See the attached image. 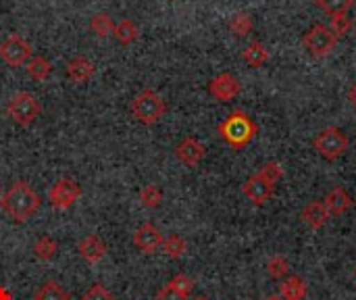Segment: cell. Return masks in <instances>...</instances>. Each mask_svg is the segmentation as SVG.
<instances>
[{
    "instance_id": "cell-1",
    "label": "cell",
    "mask_w": 356,
    "mask_h": 300,
    "mask_svg": "<svg viewBox=\"0 0 356 300\" xmlns=\"http://www.w3.org/2000/svg\"><path fill=\"white\" fill-rule=\"evenodd\" d=\"M40 205H42L40 194L33 188H29L25 182H21V180H17L15 184H10V188L0 198V207L4 209V213L15 223L29 221L38 213Z\"/></svg>"
},
{
    "instance_id": "cell-2",
    "label": "cell",
    "mask_w": 356,
    "mask_h": 300,
    "mask_svg": "<svg viewBox=\"0 0 356 300\" xmlns=\"http://www.w3.org/2000/svg\"><path fill=\"white\" fill-rule=\"evenodd\" d=\"M257 132H259L257 123H254L244 111H234V113H229V115L217 125L219 138H221L227 146H232L234 150L246 148V146L254 140Z\"/></svg>"
},
{
    "instance_id": "cell-3",
    "label": "cell",
    "mask_w": 356,
    "mask_h": 300,
    "mask_svg": "<svg viewBox=\"0 0 356 300\" xmlns=\"http://www.w3.org/2000/svg\"><path fill=\"white\" fill-rule=\"evenodd\" d=\"M348 146L350 140L338 125H330L313 138V148L325 161H338L348 150Z\"/></svg>"
},
{
    "instance_id": "cell-4",
    "label": "cell",
    "mask_w": 356,
    "mask_h": 300,
    "mask_svg": "<svg viewBox=\"0 0 356 300\" xmlns=\"http://www.w3.org/2000/svg\"><path fill=\"white\" fill-rule=\"evenodd\" d=\"M42 113V106L38 102V98L29 92H17L8 98L6 102V115L10 117L13 123L27 127L31 125Z\"/></svg>"
},
{
    "instance_id": "cell-5",
    "label": "cell",
    "mask_w": 356,
    "mask_h": 300,
    "mask_svg": "<svg viewBox=\"0 0 356 300\" xmlns=\"http://www.w3.org/2000/svg\"><path fill=\"white\" fill-rule=\"evenodd\" d=\"M165 111H167V104L154 90H142L131 102V113L142 125L159 123Z\"/></svg>"
},
{
    "instance_id": "cell-6",
    "label": "cell",
    "mask_w": 356,
    "mask_h": 300,
    "mask_svg": "<svg viewBox=\"0 0 356 300\" xmlns=\"http://www.w3.org/2000/svg\"><path fill=\"white\" fill-rule=\"evenodd\" d=\"M338 44V38L332 33L330 25H323V23H317L313 25L305 35H302V48L315 56V58H323L327 56Z\"/></svg>"
},
{
    "instance_id": "cell-7",
    "label": "cell",
    "mask_w": 356,
    "mask_h": 300,
    "mask_svg": "<svg viewBox=\"0 0 356 300\" xmlns=\"http://www.w3.org/2000/svg\"><path fill=\"white\" fill-rule=\"evenodd\" d=\"M79 194H81L79 184L71 177H63V180H56L52 188L48 190V203L56 211H67L77 203Z\"/></svg>"
},
{
    "instance_id": "cell-8",
    "label": "cell",
    "mask_w": 356,
    "mask_h": 300,
    "mask_svg": "<svg viewBox=\"0 0 356 300\" xmlns=\"http://www.w3.org/2000/svg\"><path fill=\"white\" fill-rule=\"evenodd\" d=\"M29 56H31V48L19 33H10L0 44V58L8 67H23Z\"/></svg>"
},
{
    "instance_id": "cell-9",
    "label": "cell",
    "mask_w": 356,
    "mask_h": 300,
    "mask_svg": "<svg viewBox=\"0 0 356 300\" xmlns=\"http://www.w3.org/2000/svg\"><path fill=\"white\" fill-rule=\"evenodd\" d=\"M240 92H242V84H240V79H238L234 73H229V71H223V73L215 75V77L209 81V94H211L215 100H219V102H229V100H234Z\"/></svg>"
},
{
    "instance_id": "cell-10",
    "label": "cell",
    "mask_w": 356,
    "mask_h": 300,
    "mask_svg": "<svg viewBox=\"0 0 356 300\" xmlns=\"http://www.w3.org/2000/svg\"><path fill=\"white\" fill-rule=\"evenodd\" d=\"M163 240H165V238H163L161 230H159L156 226H152L150 221L142 223V226L136 230V234H134V244L138 246V251H140L142 255H152V253H156V251L161 248Z\"/></svg>"
},
{
    "instance_id": "cell-11",
    "label": "cell",
    "mask_w": 356,
    "mask_h": 300,
    "mask_svg": "<svg viewBox=\"0 0 356 300\" xmlns=\"http://www.w3.org/2000/svg\"><path fill=\"white\" fill-rule=\"evenodd\" d=\"M207 155V148L200 140L192 138V136H186L181 142H177L175 146V157L179 163H184L186 167H196Z\"/></svg>"
},
{
    "instance_id": "cell-12",
    "label": "cell",
    "mask_w": 356,
    "mask_h": 300,
    "mask_svg": "<svg viewBox=\"0 0 356 300\" xmlns=\"http://www.w3.org/2000/svg\"><path fill=\"white\" fill-rule=\"evenodd\" d=\"M273 190H275V186H271V184H269L267 180H263L259 173L250 175V177L242 184V194H244L252 205H257V207L265 205V203L271 198Z\"/></svg>"
},
{
    "instance_id": "cell-13",
    "label": "cell",
    "mask_w": 356,
    "mask_h": 300,
    "mask_svg": "<svg viewBox=\"0 0 356 300\" xmlns=\"http://www.w3.org/2000/svg\"><path fill=\"white\" fill-rule=\"evenodd\" d=\"M77 253H79V257H81L86 263L96 265V263H100V261L106 257V244H104L96 234H90V236H86L83 240H79Z\"/></svg>"
},
{
    "instance_id": "cell-14",
    "label": "cell",
    "mask_w": 356,
    "mask_h": 300,
    "mask_svg": "<svg viewBox=\"0 0 356 300\" xmlns=\"http://www.w3.org/2000/svg\"><path fill=\"white\" fill-rule=\"evenodd\" d=\"M323 205H325L330 217H340V215H344V213L353 207V198H350V194L346 192V188L334 186V188L330 190V194L325 196Z\"/></svg>"
},
{
    "instance_id": "cell-15",
    "label": "cell",
    "mask_w": 356,
    "mask_h": 300,
    "mask_svg": "<svg viewBox=\"0 0 356 300\" xmlns=\"http://www.w3.org/2000/svg\"><path fill=\"white\" fill-rule=\"evenodd\" d=\"M300 219L311 230H321L330 221V213H327V209H325V205L321 200H311V203H307L302 207Z\"/></svg>"
},
{
    "instance_id": "cell-16",
    "label": "cell",
    "mask_w": 356,
    "mask_h": 300,
    "mask_svg": "<svg viewBox=\"0 0 356 300\" xmlns=\"http://www.w3.org/2000/svg\"><path fill=\"white\" fill-rule=\"evenodd\" d=\"M65 75L73 84H86L94 75V63L86 56H73L65 67Z\"/></svg>"
},
{
    "instance_id": "cell-17",
    "label": "cell",
    "mask_w": 356,
    "mask_h": 300,
    "mask_svg": "<svg viewBox=\"0 0 356 300\" xmlns=\"http://www.w3.org/2000/svg\"><path fill=\"white\" fill-rule=\"evenodd\" d=\"M307 282L300 276H286L280 284V297L284 300H305L307 297Z\"/></svg>"
},
{
    "instance_id": "cell-18",
    "label": "cell",
    "mask_w": 356,
    "mask_h": 300,
    "mask_svg": "<svg viewBox=\"0 0 356 300\" xmlns=\"http://www.w3.org/2000/svg\"><path fill=\"white\" fill-rule=\"evenodd\" d=\"M242 58H244L246 65L259 69V67H263V65L269 61V50H267L259 40H254V42H250V44L242 50Z\"/></svg>"
},
{
    "instance_id": "cell-19",
    "label": "cell",
    "mask_w": 356,
    "mask_h": 300,
    "mask_svg": "<svg viewBox=\"0 0 356 300\" xmlns=\"http://www.w3.org/2000/svg\"><path fill=\"white\" fill-rule=\"evenodd\" d=\"M23 67H25V73H27L31 79H35V81L46 79V77L50 75V71H52V65H50L44 56H40V54H31Z\"/></svg>"
},
{
    "instance_id": "cell-20",
    "label": "cell",
    "mask_w": 356,
    "mask_h": 300,
    "mask_svg": "<svg viewBox=\"0 0 356 300\" xmlns=\"http://www.w3.org/2000/svg\"><path fill=\"white\" fill-rule=\"evenodd\" d=\"M33 300H71V294H69L58 282L48 280V282H44V284L35 290Z\"/></svg>"
},
{
    "instance_id": "cell-21",
    "label": "cell",
    "mask_w": 356,
    "mask_h": 300,
    "mask_svg": "<svg viewBox=\"0 0 356 300\" xmlns=\"http://www.w3.org/2000/svg\"><path fill=\"white\" fill-rule=\"evenodd\" d=\"M113 38H115L119 44L129 46L131 42L138 40V25H136L134 21H129V19H121V21L115 25V29H113Z\"/></svg>"
},
{
    "instance_id": "cell-22",
    "label": "cell",
    "mask_w": 356,
    "mask_h": 300,
    "mask_svg": "<svg viewBox=\"0 0 356 300\" xmlns=\"http://www.w3.org/2000/svg\"><path fill=\"white\" fill-rule=\"evenodd\" d=\"M113 29H115V23L113 19L106 15V13H96L92 19H90V31L96 35V38H108L113 35Z\"/></svg>"
},
{
    "instance_id": "cell-23",
    "label": "cell",
    "mask_w": 356,
    "mask_h": 300,
    "mask_svg": "<svg viewBox=\"0 0 356 300\" xmlns=\"http://www.w3.org/2000/svg\"><path fill=\"white\" fill-rule=\"evenodd\" d=\"M186 248H188L186 240H184L181 236H177V234H171V236L165 238L163 244H161V251L165 253V257H169V259H173V261L181 259V257L186 255Z\"/></svg>"
},
{
    "instance_id": "cell-24",
    "label": "cell",
    "mask_w": 356,
    "mask_h": 300,
    "mask_svg": "<svg viewBox=\"0 0 356 300\" xmlns=\"http://www.w3.org/2000/svg\"><path fill=\"white\" fill-rule=\"evenodd\" d=\"M58 253V244L52 236H42L38 238V242L33 244V255L40 261H52Z\"/></svg>"
},
{
    "instance_id": "cell-25",
    "label": "cell",
    "mask_w": 356,
    "mask_h": 300,
    "mask_svg": "<svg viewBox=\"0 0 356 300\" xmlns=\"http://www.w3.org/2000/svg\"><path fill=\"white\" fill-rule=\"evenodd\" d=\"M252 17L248 15V13H236L232 19H229V23H227V27H229V31L234 33V35H238V38H244V35H248L250 31H252Z\"/></svg>"
},
{
    "instance_id": "cell-26",
    "label": "cell",
    "mask_w": 356,
    "mask_h": 300,
    "mask_svg": "<svg viewBox=\"0 0 356 300\" xmlns=\"http://www.w3.org/2000/svg\"><path fill=\"white\" fill-rule=\"evenodd\" d=\"M140 203H142V207H146V209H159L161 203H163V192H161V188L154 186V184L144 186V188L140 190Z\"/></svg>"
},
{
    "instance_id": "cell-27",
    "label": "cell",
    "mask_w": 356,
    "mask_h": 300,
    "mask_svg": "<svg viewBox=\"0 0 356 300\" xmlns=\"http://www.w3.org/2000/svg\"><path fill=\"white\" fill-rule=\"evenodd\" d=\"M267 274H269V278H273V280H284L286 276H290V263H288V259L282 257V255L271 257V259L267 261Z\"/></svg>"
},
{
    "instance_id": "cell-28",
    "label": "cell",
    "mask_w": 356,
    "mask_h": 300,
    "mask_svg": "<svg viewBox=\"0 0 356 300\" xmlns=\"http://www.w3.org/2000/svg\"><path fill=\"white\" fill-rule=\"evenodd\" d=\"M315 4L330 17L334 15H342V13H348L355 4V0H315Z\"/></svg>"
},
{
    "instance_id": "cell-29",
    "label": "cell",
    "mask_w": 356,
    "mask_h": 300,
    "mask_svg": "<svg viewBox=\"0 0 356 300\" xmlns=\"http://www.w3.org/2000/svg\"><path fill=\"white\" fill-rule=\"evenodd\" d=\"M330 29H332V33L340 40V38H344L346 33H350V29H353V19L348 17V13L334 15L332 21H330Z\"/></svg>"
},
{
    "instance_id": "cell-30",
    "label": "cell",
    "mask_w": 356,
    "mask_h": 300,
    "mask_svg": "<svg viewBox=\"0 0 356 300\" xmlns=\"http://www.w3.org/2000/svg\"><path fill=\"white\" fill-rule=\"evenodd\" d=\"M263 180H267L271 186H275L282 177H284V167L277 161H267L259 171H257Z\"/></svg>"
},
{
    "instance_id": "cell-31",
    "label": "cell",
    "mask_w": 356,
    "mask_h": 300,
    "mask_svg": "<svg viewBox=\"0 0 356 300\" xmlns=\"http://www.w3.org/2000/svg\"><path fill=\"white\" fill-rule=\"evenodd\" d=\"M169 286H171L175 292H179L181 297L188 299V297L192 294V290H194V280H192L190 276H186V274H177V276L171 278Z\"/></svg>"
},
{
    "instance_id": "cell-32",
    "label": "cell",
    "mask_w": 356,
    "mask_h": 300,
    "mask_svg": "<svg viewBox=\"0 0 356 300\" xmlns=\"http://www.w3.org/2000/svg\"><path fill=\"white\" fill-rule=\"evenodd\" d=\"M81 300H115L113 292L108 288H104L102 284H92L83 294Z\"/></svg>"
},
{
    "instance_id": "cell-33",
    "label": "cell",
    "mask_w": 356,
    "mask_h": 300,
    "mask_svg": "<svg viewBox=\"0 0 356 300\" xmlns=\"http://www.w3.org/2000/svg\"><path fill=\"white\" fill-rule=\"evenodd\" d=\"M156 300H188L186 297H181L179 292H175L169 284L167 286H163L159 292H156Z\"/></svg>"
},
{
    "instance_id": "cell-34",
    "label": "cell",
    "mask_w": 356,
    "mask_h": 300,
    "mask_svg": "<svg viewBox=\"0 0 356 300\" xmlns=\"http://www.w3.org/2000/svg\"><path fill=\"white\" fill-rule=\"evenodd\" d=\"M348 100H350V104L356 109V81L350 86V90H348Z\"/></svg>"
},
{
    "instance_id": "cell-35",
    "label": "cell",
    "mask_w": 356,
    "mask_h": 300,
    "mask_svg": "<svg viewBox=\"0 0 356 300\" xmlns=\"http://www.w3.org/2000/svg\"><path fill=\"white\" fill-rule=\"evenodd\" d=\"M0 300H13V294L4 286H0Z\"/></svg>"
},
{
    "instance_id": "cell-36",
    "label": "cell",
    "mask_w": 356,
    "mask_h": 300,
    "mask_svg": "<svg viewBox=\"0 0 356 300\" xmlns=\"http://www.w3.org/2000/svg\"><path fill=\"white\" fill-rule=\"evenodd\" d=\"M265 300H284V299H282V297H280V294L275 292V294H269V297H267Z\"/></svg>"
},
{
    "instance_id": "cell-37",
    "label": "cell",
    "mask_w": 356,
    "mask_h": 300,
    "mask_svg": "<svg viewBox=\"0 0 356 300\" xmlns=\"http://www.w3.org/2000/svg\"><path fill=\"white\" fill-rule=\"evenodd\" d=\"M192 300H209L207 297H196V299H192Z\"/></svg>"
},
{
    "instance_id": "cell-38",
    "label": "cell",
    "mask_w": 356,
    "mask_h": 300,
    "mask_svg": "<svg viewBox=\"0 0 356 300\" xmlns=\"http://www.w3.org/2000/svg\"><path fill=\"white\" fill-rule=\"evenodd\" d=\"M355 274H356V265H355Z\"/></svg>"
}]
</instances>
